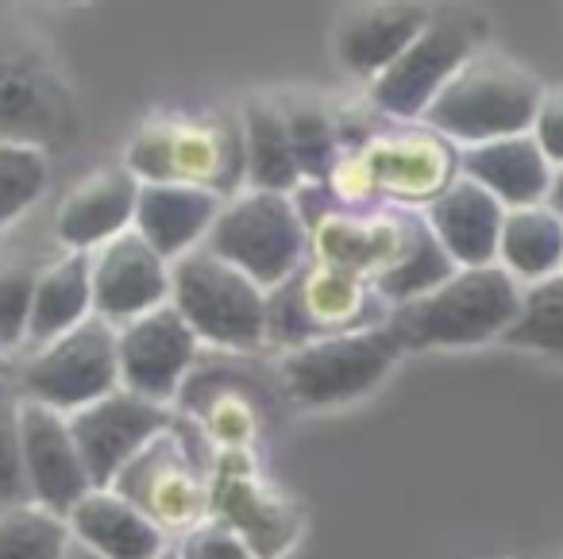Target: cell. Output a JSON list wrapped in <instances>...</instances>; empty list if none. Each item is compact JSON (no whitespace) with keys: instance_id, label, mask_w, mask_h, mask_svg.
I'll return each mask as SVG.
<instances>
[{"instance_id":"5","label":"cell","mask_w":563,"mask_h":559,"mask_svg":"<svg viewBox=\"0 0 563 559\" xmlns=\"http://www.w3.org/2000/svg\"><path fill=\"white\" fill-rule=\"evenodd\" d=\"M205 248L243 271L266 294L306 271L313 255L309 224L294 194H271V189H243L228 197Z\"/></svg>"},{"instance_id":"37","label":"cell","mask_w":563,"mask_h":559,"mask_svg":"<svg viewBox=\"0 0 563 559\" xmlns=\"http://www.w3.org/2000/svg\"><path fill=\"white\" fill-rule=\"evenodd\" d=\"M532 140L540 143L552 171L563 166V86L544 89V101H540L537 120H532Z\"/></svg>"},{"instance_id":"8","label":"cell","mask_w":563,"mask_h":559,"mask_svg":"<svg viewBox=\"0 0 563 559\" xmlns=\"http://www.w3.org/2000/svg\"><path fill=\"white\" fill-rule=\"evenodd\" d=\"M112 390H120V328L97 313L74 332L43 343L20 371V394L66 417L109 397Z\"/></svg>"},{"instance_id":"1","label":"cell","mask_w":563,"mask_h":559,"mask_svg":"<svg viewBox=\"0 0 563 559\" xmlns=\"http://www.w3.org/2000/svg\"><path fill=\"white\" fill-rule=\"evenodd\" d=\"M124 166L140 182L201 186L228 201L247 186L243 120L235 112H158L132 135Z\"/></svg>"},{"instance_id":"39","label":"cell","mask_w":563,"mask_h":559,"mask_svg":"<svg viewBox=\"0 0 563 559\" xmlns=\"http://www.w3.org/2000/svg\"><path fill=\"white\" fill-rule=\"evenodd\" d=\"M63 559H104V556H97L93 548H86V544H78V540H74V544H70V551H66Z\"/></svg>"},{"instance_id":"22","label":"cell","mask_w":563,"mask_h":559,"mask_svg":"<svg viewBox=\"0 0 563 559\" xmlns=\"http://www.w3.org/2000/svg\"><path fill=\"white\" fill-rule=\"evenodd\" d=\"M224 197L201 186H170V182H143L135 205V232L166 259L178 263L181 255L205 248L217 224Z\"/></svg>"},{"instance_id":"30","label":"cell","mask_w":563,"mask_h":559,"mask_svg":"<svg viewBox=\"0 0 563 559\" xmlns=\"http://www.w3.org/2000/svg\"><path fill=\"white\" fill-rule=\"evenodd\" d=\"M74 544L70 520L40 502L0 513V559H63Z\"/></svg>"},{"instance_id":"40","label":"cell","mask_w":563,"mask_h":559,"mask_svg":"<svg viewBox=\"0 0 563 559\" xmlns=\"http://www.w3.org/2000/svg\"><path fill=\"white\" fill-rule=\"evenodd\" d=\"M158 559H178V556H174V551H163V556H158Z\"/></svg>"},{"instance_id":"18","label":"cell","mask_w":563,"mask_h":559,"mask_svg":"<svg viewBox=\"0 0 563 559\" xmlns=\"http://www.w3.org/2000/svg\"><path fill=\"white\" fill-rule=\"evenodd\" d=\"M406 220L409 209H401V205H375V209L336 205L309 224L313 263L375 282L398 259L401 243H406Z\"/></svg>"},{"instance_id":"14","label":"cell","mask_w":563,"mask_h":559,"mask_svg":"<svg viewBox=\"0 0 563 559\" xmlns=\"http://www.w3.org/2000/svg\"><path fill=\"white\" fill-rule=\"evenodd\" d=\"M197 332L170 302L120 328V386L166 405L197 359Z\"/></svg>"},{"instance_id":"24","label":"cell","mask_w":563,"mask_h":559,"mask_svg":"<svg viewBox=\"0 0 563 559\" xmlns=\"http://www.w3.org/2000/svg\"><path fill=\"white\" fill-rule=\"evenodd\" d=\"M66 520L74 540L104 559H158L166 551L163 528L117 490H89Z\"/></svg>"},{"instance_id":"15","label":"cell","mask_w":563,"mask_h":559,"mask_svg":"<svg viewBox=\"0 0 563 559\" xmlns=\"http://www.w3.org/2000/svg\"><path fill=\"white\" fill-rule=\"evenodd\" d=\"M432 17L437 4L429 0H360L336 20V63L371 86L386 66L398 63V55L432 24Z\"/></svg>"},{"instance_id":"42","label":"cell","mask_w":563,"mask_h":559,"mask_svg":"<svg viewBox=\"0 0 563 559\" xmlns=\"http://www.w3.org/2000/svg\"><path fill=\"white\" fill-rule=\"evenodd\" d=\"M0 355H4V351H0Z\"/></svg>"},{"instance_id":"28","label":"cell","mask_w":563,"mask_h":559,"mask_svg":"<svg viewBox=\"0 0 563 559\" xmlns=\"http://www.w3.org/2000/svg\"><path fill=\"white\" fill-rule=\"evenodd\" d=\"M455 271H460V266H455L452 255L440 248V240L432 235L424 212L409 209L406 243H401L398 259H394V263L386 266L375 282H371V289H375V297H383V302H390L394 309H398V305L417 302V297H424L437 286H444Z\"/></svg>"},{"instance_id":"36","label":"cell","mask_w":563,"mask_h":559,"mask_svg":"<svg viewBox=\"0 0 563 559\" xmlns=\"http://www.w3.org/2000/svg\"><path fill=\"white\" fill-rule=\"evenodd\" d=\"M209 436L220 443L224 451H243L251 443V436H255V417H251L247 402L235 394L220 397L217 405L209 409Z\"/></svg>"},{"instance_id":"34","label":"cell","mask_w":563,"mask_h":559,"mask_svg":"<svg viewBox=\"0 0 563 559\" xmlns=\"http://www.w3.org/2000/svg\"><path fill=\"white\" fill-rule=\"evenodd\" d=\"M35 286H40V271L32 263H20V259L0 263V351L27 343Z\"/></svg>"},{"instance_id":"13","label":"cell","mask_w":563,"mask_h":559,"mask_svg":"<svg viewBox=\"0 0 563 559\" xmlns=\"http://www.w3.org/2000/svg\"><path fill=\"white\" fill-rule=\"evenodd\" d=\"M174 425L170 409L132 390H112L109 397L70 413V432L78 440V451L86 459V471L93 490H109L117 474L147 448L155 436H163Z\"/></svg>"},{"instance_id":"32","label":"cell","mask_w":563,"mask_h":559,"mask_svg":"<svg viewBox=\"0 0 563 559\" xmlns=\"http://www.w3.org/2000/svg\"><path fill=\"white\" fill-rule=\"evenodd\" d=\"M51 178L47 151L0 140V232L43 197Z\"/></svg>"},{"instance_id":"21","label":"cell","mask_w":563,"mask_h":559,"mask_svg":"<svg viewBox=\"0 0 563 559\" xmlns=\"http://www.w3.org/2000/svg\"><path fill=\"white\" fill-rule=\"evenodd\" d=\"M424 220H429L432 235L440 248L452 255L460 271L467 266H494L498 263V240L501 224H506V205L483 189L471 178H455L437 201L424 205Z\"/></svg>"},{"instance_id":"29","label":"cell","mask_w":563,"mask_h":559,"mask_svg":"<svg viewBox=\"0 0 563 559\" xmlns=\"http://www.w3.org/2000/svg\"><path fill=\"white\" fill-rule=\"evenodd\" d=\"M282 117H286V132H290L294 155H298L301 178L324 186L332 174V166L344 155V132H340V120L332 117V109L321 97L309 94H290L278 97Z\"/></svg>"},{"instance_id":"17","label":"cell","mask_w":563,"mask_h":559,"mask_svg":"<svg viewBox=\"0 0 563 559\" xmlns=\"http://www.w3.org/2000/svg\"><path fill=\"white\" fill-rule=\"evenodd\" d=\"M20 443L32 502L70 517V509L93 490L86 459L70 432V417L43 402H20Z\"/></svg>"},{"instance_id":"35","label":"cell","mask_w":563,"mask_h":559,"mask_svg":"<svg viewBox=\"0 0 563 559\" xmlns=\"http://www.w3.org/2000/svg\"><path fill=\"white\" fill-rule=\"evenodd\" d=\"M174 556L178 559H258L255 551H251V544L220 517L197 520L194 528H186L178 548H174Z\"/></svg>"},{"instance_id":"41","label":"cell","mask_w":563,"mask_h":559,"mask_svg":"<svg viewBox=\"0 0 563 559\" xmlns=\"http://www.w3.org/2000/svg\"><path fill=\"white\" fill-rule=\"evenodd\" d=\"M58 4H74V0H58Z\"/></svg>"},{"instance_id":"27","label":"cell","mask_w":563,"mask_h":559,"mask_svg":"<svg viewBox=\"0 0 563 559\" xmlns=\"http://www.w3.org/2000/svg\"><path fill=\"white\" fill-rule=\"evenodd\" d=\"M498 266L517 282L532 286L563 271V217L548 205L509 209L498 240Z\"/></svg>"},{"instance_id":"4","label":"cell","mask_w":563,"mask_h":559,"mask_svg":"<svg viewBox=\"0 0 563 559\" xmlns=\"http://www.w3.org/2000/svg\"><path fill=\"white\" fill-rule=\"evenodd\" d=\"M78 135V105L58 58L20 24H0V140L55 151Z\"/></svg>"},{"instance_id":"6","label":"cell","mask_w":563,"mask_h":559,"mask_svg":"<svg viewBox=\"0 0 563 559\" xmlns=\"http://www.w3.org/2000/svg\"><path fill=\"white\" fill-rule=\"evenodd\" d=\"M170 305L197 340L224 351L258 348L271 328V294L209 248L170 263Z\"/></svg>"},{"instance_id":"12","label":"cell","mask_w":563,"mask_h":559,"mask_svg":"<svg viewBox=\"0 0 563 559\" xmlns=\"http://www.w3.org/2000/svg\"><path fill=\"white\" fill-rule=\"evenodd\" d=\"M375 302V289L360 274L336 271V266L309 263L294 274L286 286L271 294V328L266 340L306 343L317 336L352 332L367 325V305Z\"/></svg>"},{"instance_id":"11","label":"cell","mask_w":563,"mask_h":559,"mask_svg":"<svg viewBox=\"0 0 563 559\" xmlns=\"http://www.w3.org/2000/svg\"><path fill=\"white\" fill-rule=\"evenodd\" d=\"M109 490H117L120 497L135 505L140 513H147L158 528H194L197 520H205L209 509V486L205 474L197 467L189 443L178 436V428H166L163 436L147 443L124 471L117 474Z\"/></svg>"},{"instance_id":"3","label":"cell","mask_w":563,"mask_h":559,"mask_svg":"<svg viewBox=\"0 0 563 559\" xmlns=\"http://www.w3.org/2000/svg\"><path fill=\"white\" fill-rule=\"evenodd\" d=\"M521 309V282L494 266L455 271L432 294L394 309L386 325L401 340V348H475L486 340H501Z\"/></svg>"},{"instance_id":"10","label":"cell","mask_w":563,"mask_h":559,"mask_svg":"<svg viewBox=\"0 0 563 559\" xmlns=\"http://www.w3.org/2000/svg\"><path fill=\"white\" fill-rule=\"evenodd\" d=\"M371 182L383 205L417 209L429 205L460 178V151L424 124H394L360 143Z\"/></svg>"},{"instance_id":"16","label":"cell","mask_w":563,"mask_h":559,"mask_svg":"<svg viewBox=\"0 0 563 559\" xmlns=\"http://www.w3.org/2000/svg\"><path fill=\"white\" fill-rule=\"evenodd\" d=\"M89 278L93 313L117 328L170 302V263L135 228L89 255Z\"/></svg>"},{"instance_id":"19","label":"cell","mask_w":563,"mask_h":559,"mask_svg":"<svg viewBox=\"0 0 563 559\" xmlns=\"http://www.w3.org/2000/svg\"><path fill=\"white\" fill-rule=\"evenodd\" d=\"M209 509L224 525H232L258 559L282 556L290 548L294 533H298V520L286 509V502L258 482L247 451H224L220 456L209 490Z\"/></svg>"},{"instance_id":"25","label":"cell","mask_w":563,"mask_h":559,"mask_svg":"<svg viewBox=\"0 0 563 559\" xmlns=\"http://www.w3.org/2000/svg\"><path fill=\"white\" fill-rule=\"evenodd\" d=\"M243 147H247V189L298 194L306 186L298 155H294L286 117L278 97H247L243 101Z\"/></svg>"},{"instance_id":"9","label":"cell","mask_w":563,"mask_h":559,"mask_svg":"<svg viewBox=\"0 0 563 559\" xmlns=\"http://www.w3.org/2000/svg\"><path fill=\"white\" fill-rule=\"evenodd\" d=\"M478 51V35L471 28L467 12L437 9L432 24L398 55V63L386 66L371 81V101L394 124H421L429 105L440 97V89L463 70L471 55Z\"/></svg>"},{"instance_id":"26","label":"cell","mask_w":563,"mask_h":559,"mask_svg":"<svg viewBox=\"0 0 563 559\" xmlns=\"http://www.w3.org/2000/svg\"><path fill=\"white\" fill-rule=\"evenodd\" d=\"M89 317H93L89 255L86 251H66L63 259H55V263L40 271V286H35V302H32V320H27V343L43 348V343L74 332V328Z\"/></svg>"},{"instance_id":"38","label":"cell","mask_w":563,"mask_h":559,"mask_svg":"<svg viewBox=\"0 0 563 559\" xmlns=\"http://www.w3.org/2000/svg\"><path fill=\"white\" fill-rule=\"evenodd\" d=\"M544 205L555 212V217H563V166H555V171H552V189H548Z\"/></svg>"},{"instance_id":"31","label":"cell","mask_w":563,"mask_h":559,"mask_svg":"<svg viewBox=\"0 0 563 559\" xmlns=\"http://www.w3.org/2000/svg\"><path fill=\"white\" fill-rule=\"evenodd\" d=\"M501 340L563 359V271L521 289V309Z\"/></svg>"},{"instance_id":"23","label":"cell","mask_w":563,"mask_h":559,"mask_svg":"<svg viewBox=\"0 0 563 559\" xmlns=\"http://www.w3.org/2000/svg\"><path fill=\"white\" fill-rule=\"evenodd\" d=\"M460 174L490 189L509 209H529L544 205L552 189V163L544 158L532 132L506 135V140L478 143V147L460 151Z\"/></svg>"},{"instance_id":"2","label":"cell","mask_w":563,"mask_h":559,"mask_svg":"<svg viewBox=\"0 0 563 559\" xmlns=\"http://www.w3.org/2000/svg\"><path fill=\"white\" fill-rule=\"evenodd\" d=\"M540 101H544V86L537 74L498 51H475L463 70L440 89L421 124L444 135L448 143L478 147V143L532 132Z\"/></svg>"},{"instance_id":"7","label":"cell","mask_w":563,"mask_h":559,"mask_svg":"<svg viewBox=\"0 0 563 559\" xmlns=\"http://www.w3.org/2000/svg\"><path fill=\"white\" fill-rule=\"evenodd\" d=\"M401 340L386 325H363L352 332H332L286 351L282 374L306 409L347 405L371 394L401 359Z\"/></svg>"},{"instance_id":"20","label":"cell","mask_w":563,"mask_h":559,"mask_svg":"<svg viewBox=\"0 0 563 559\" xmlns=\"http://www.w3.org/2000/svg\"><path fill=\"white\" fill-rule=\"evenodd\" d=\"M140 186L128 166H104L89 174L86 182L66 194V201L55 212V235L66 251H86L112 243L117 235L135 228V205H140Z\"/></svg>"},{"instance_id":"33","label":"cell","mask_w":563,"mask_h":559,"mask_svg":"<svg viewBox=\"0 0 563 559\" xmlns=\"http://www.w3.org/2000/svg\"><path fill=\"white\" fill-rule=\"evenodd\" d=\"M20 402L12 386L0 379V513L32 502L24 471V443H20Z\"/></svg>"}]
</instances>
